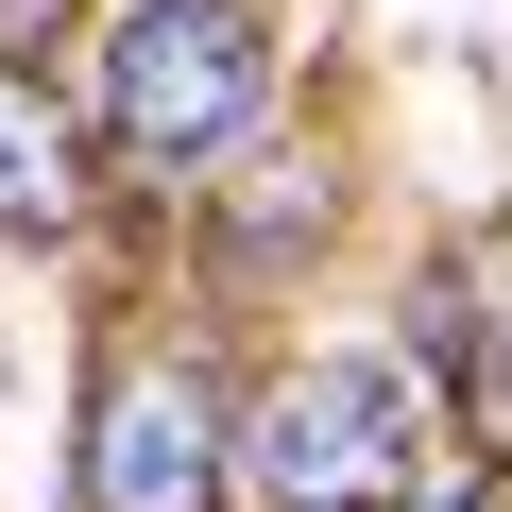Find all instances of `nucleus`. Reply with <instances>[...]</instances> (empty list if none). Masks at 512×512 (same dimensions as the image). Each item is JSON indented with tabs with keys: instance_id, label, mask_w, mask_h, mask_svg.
<instances>
[{
	"instance_id": "obj_1",
	"label": "nucleus",
	"mask_w": 512,
	"mask_h": 512,
	"mask_svg": "<svg viewBox=\"0 0 512 512\" xmlns=\"http://www.w3.org/2000/svg\"><path fill=\"white\" fill-rule=\"evenodd\" d=\"M427 461H444V410L410 359H308L239 410V478L274 512H393L427 495Z\"/></svg>"
},
{
	"instance_id": "obj_2",
	"label": "nucleus",
	"mask_w": 512,
	"mask_h": 512,
	"mask_svg": "<svg viewBox=\"0 0 512 512\" xmlns=\"http://www.w3.org/2000/svg\"><path fill=\"white\" fill-rule=\"evenodd\" d=\"M274 86V35H256V0H120L103 18V137L137 171H188L256 120Z\"/></svg>"
},
{
	"instance_id": "obj_3",
	"label": "nucleus",
	"mask_w": 512,
	"mask_h": 512,
	"mask_svg": "<svg viewBox=\"0 0 512 512\" xmlns=\"http://www.w3.org/2000/svg\"><path fill=\"white\" fill-rule=\"evenodd\" d=\"M222 478H239V427L205 359H137L86 427V512H222Z\"/></svg>"
},
{
	"instance_id": "obj_4",
	"label": "nucleus",
	"mask_w": 512,
	"mask_h": 512,
	"mask_svg": "<svg viewBox=\"0 0 512 512\" xmlns=\"http://www.w3.org/2000/svg\"><path fill=\"white\" fill-rule=\"evenodd\" d=\"M410 359L461 376L478 410H512V256H444V274L410 291Z\"/></svg>"
},
{
	"instance_id": "obj_5",
	"label": "nucleus",
	"mask_w": 512,
	"mask_h": 512,
	"mask_svg": "<svg viewBox=\"0 0 512 512\" xmlns=\"http://www.w3.org/2000/svg\"><path fill=\"white\" fill-rule=\"evenodd\" d=\"M86 205V137H69V103L35 86V69H0V239H52Z\"/></svg>"
},
{
	"instance_id": "obj_6",
	"label": "nucleus",
	"mask_w": 512,
	"mask_h": 512,
	"mask_svg": "<svg viewBox=\"0 0 512 512\" xmlns=\"http://www.w3.org/2000/svg\"><path fill=\"white\" fill-rule=\"evenodd\" d=\"M35 18H52V0H0V35H35Z\"/></svg>"
},
{
	"instance_id": "obj_7",
	"label": "nucleus",
	"mask_w": 512,
	"mask_h": 512,
	"mask_svg": "<svg viewBox=\"0 0 512 512\" xmlns=\"http://www.w3.org/2000/svg\"><path fill=\"white\" fill-rule=\"evenodd\" d=\"M461 512H478V495H461Z\"/></svg>"
}]
</instances>
